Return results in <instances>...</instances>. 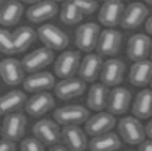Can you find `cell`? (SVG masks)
<instances>
[{"instance_id": "6da1fadb", "label": "cell", "mask_w": 152, "mask_h": 151, "mask_svg": "<svg viewBox=\"0 0 152 151\" xmlns=\"http://www.w3.org/2000/svg\"><path fill=\"white\" fill-rule=\"evenodd\" d=\"M118 131L122 140L131 145H139L145 140V128L138 118L124 117L118 122Z\"/></svg>"}, {"instance_id": "7a4b0ae2", "label": "cell", "mask_w": 152, "mask_h": 151, "mask_svg": "<svg viewBox=\"0 0 152 151\" xmlns=\"http://www.w3.org/2000/svg\"><path fill=\"white\" fill-rule=\"evenodd\" d=\"M37 38L45 43L46 48L53 50H63L69 45V38L58 26L46 23L37 29Z\"/></svg>"}, {"instance_id": "3957f363", "label": "cell", "mask_w": 152, "mask_h": 151, "mask_svg": "<svg viewBox=\"0 0 152 151\" xmlns=\"http://www.w3.org/2000/svg\"><path fill=\"white\" fill-rule=\"evenodd\" d=\"M27 119L20 111H15L6 114V117L1 122V135L12 141H19L26 131Z\"/></svg>"}, {"instance_id": "277c9868", "label": "cell", "mask_w": 152, "mask_h": 151, "mask_svg": "<svg viewBox=\"0 0 152 151\" xmlns=\"http://www.w3.org/2000/svg\"><path fill=\"white\" fill-rule=\"evenodd\" d=\"M80 58V53L76 50H65L55 62V74L62 79L75 76L76 72H79Z\"/></svg>"}, {"instance_id": "5b68a950", "label": "cell", "mask_w": 152, "mask_h": 151, "mask_svg": "<svg viewBox=\"0 0 152 151\" xmlns=\"http://www.w3.org/2000/svg\"><path fill=\"white\" fill-rule=\"evenodd\" d=\"M89 115V111L82 105H66L55 111V119L60 125H80Z\"/></svg>"}, {"instance_id": "8992f818", "label": "cell", "mask_w": 152, "mask_h": 151, "mask_svg": "<svg viewBox=\"0 0 152 151\" xmlns=\"http://www.w3.org/2000/svg\"><path fill=\"white\" fill-rule=\"evenodd\" d=\"M53 59H55L53 49H50V48H39V49L30 52L29 55H26L23 60H22V65H23L26 72L33 74V72H39L46 66H49L53 62Z\"/></svg>"}, {"instance_id": "52a82bcc", "label": "cell", "mask_w": 152, "mask_h": 151, "mask_svg": "<svg viewBox=\"0 0 152 151\" xmlns=\"http://www.w3.org/2000/svg\"><path fill=\"white\" fill-rule=\"evenodd\" d=\"M121 43H122L121 32L109 27V29H105L99 33L96 49L101 56H113L121 49Z\"/></svg>"}, {"instance_id": "ba28073f", "label": "cell", "mask_w": 152, "mask_h": 151, "mask_svg": "<svg viewBox=\"0 0 152 151\" xmlns=\"http://www.w3.org/2000/svg\"><path fill=\"white\" fill-rule=\"evenodd\" d=\"M99 26L96 23H83L77 27L75 36L76 46L83 52H92L96 48L98 38H99Z\"/></svg>"}, {"instance_id": "9c48e42d", "label": "cell", "mask_w": 152, "mask_h": 151, "mask_svg": "<svg viewBox=\"0 0 152 151\" xmlns=\"http://www.w3.org/2000/svg\"><path fill=\"white\" fill-rule=\"evenodd\" d=\"M33 134L45 145H53L62 141V131L58 122L52 119H40L33 125Z\"/></svg>"}, {"instance_id": "30bf717a", "label": "cell", "mask_w": 152, "mask_h": 151, "mask_svg": "<svg viewBox=\"0 0 152 151\" xmlns=\"http://www.w3.org/2000/svg\"><path fill=\"white\" fill-rule=\"evenodd\" d=\"M25 72L26 71L22 62H19L16 59L7 58L0 62V76L6 85L16 86L22 84L25 81Z\"/></svg>"}, {"instance_id": "8fae6325", "label": "cell", "mask_w": 152, "mask_h": 151, "mask_svg": "<svg viewBox=\"0 0 152 151\" xmlns=\"http://www.w3.org/2000/svg\"><path fill=\"white\" fill-rule=\"evenodd\" d=\"M86 91V82L82 78H65L55 85V94L60 99H73Z\"/></svg>"}, {"instance_id": "7c38bea8", "label": "cell", "mask_w": 152, "mask_h": 151, "mask_svg": "<svg viewBox=\"0 0 152 151\" xmlns=\"http://www.w3.org/2000/svg\"><path fill=\"white\" fill-rule=\"evenodd\" d=\"M116 119L112 112H101L98 111L96 115H92L86 119V133L91 137L109 133L110 130L115 127Z\"/></svg>"}, {"instance_id": "4fadbf2b", "label": "cell", "mask_w": 152, "mask_h": 151, "mask_svg": "<svg viewBox=\"0 0 152 151\" xmlns=\"http://www.w3.org/2000/svg\"><path fill=\"white\" fill-rule=\"evenodd\" d=\"M58 10H59V6H58L56 1H53V0H40V1L34 3L27 9L26 16L33 23H42V22L50 20L52 17L56 16Z\"/></svg>"}, {"instance_id": "5bb4252c", "label": "cell", "mask_w": 152, "mask_h": 151, "mask_svg": "<svg viewBox=\"0 0 152 151\" xmlns=\"http://www.w3.org/2000/svg\"><path fill=\"white\" fill-rule=\"evenodd\" d=\"M125 74V63L119 59H108L106 62H103L101 69V79L102 84L106 86H118Z\"/></svg>"}, {"instance_id": "9a60e30c", "label": "cell", "mask_w": 152, "mask_h": 151, "mask_svg": "<svg viewBox=\"0 0 152 151\" xmlns=\"http://www.w3.org/2000/svg\"><path fill=\"white\" fill-rule=\"evenodd\" d=\"M55 107V99L52 96V94L48 91L45 92H36L33 96H30L26 101L25 109L26 112L32 117H40L45 115L46 112H49Z\"/></svg>"}, {"instance_id": "2e32d148", "label": "cell", "mask_w": 152, "mask_h": 151, "mask_svg": "<svg viewBox=\"0 0 152 151\" xmlns=\"http://www.w3.org/2000/svg\"><path fill=\"white\" fill-rule=\"evenodd\" d=\"M146 16H148V9L145 7V4L131 3L124 9V15H122L119 25H122V27L126 30L136 29L145 22Z\"/></svg>"}, {"instance_id": "e0dca14e", "label": "cell", "mask_w": 152, "mask_h": 151, "mask_svg": "<svg viewBox=\"0 0 152 151\" xmlns=\"http://www.w3.org/2000/svg\"><path fill=\"white\" fill-rule=\"evenodd\" d=\"M55 76L50 72L46 71H39V72H33L30 75L25 78L23 81V88L26 92H45L49 91L55 86Z\"/></svg>"}, {"instance_id": "ac0fdd59", "label": "cell", "mask_w": 152, "mask_h": 151, "mask_svg": "<svg viewBox=\"0 0 152 151\" xmlns=\"http://www.w3.org/2000/svg\"><path fill=\"white\" fill-rule=\"evenodd\" d=\"M124 9L122 0H106L99 10V22L103 26L115 27L121 23Z\"/></svg>"}, {"instance_id": "d6986e66", "label": "cell", "mask_w": 152, "mask_h": 151, "mask_svg": "<svg viewBox=\"0 0 152 151\" xmlns=\"http://www.w3.org/2000/svg\"><path fill=\"white\" fill-rule=\"evenodd\" d=\"M151 39L148 35L138 33L129 38L128 41V58L132 59L134 62L146 59L151 52Z\"/></svg>"}, {"instance_id": "ffe728a7", "label": "cell", "mask_w": 152, "mask_h": 151, "mask_svg": "<svg viewBox=\"0 0 152 151\" xmlns=\"http://www.w3.org/2000/svg\"><path fill=\"white\" fill-rule=\"evenodd\" d=\"M132 99V95L126 88H121V86H115L109 92V99H108V107L109 112L113 115H119V114H125L129 108V104Z\"/></svg>"}, {"instance_id": "44dd1931", "label": "cell", "mask_w": 152, "mask_h": 151, "mask_svg": "<svg viewBox=\"0 0 152 151\" xmlns=\"http://www.w3.org/2000/svg\"><path fill=\"white\" fill-rule=\"evenodd\" d=\"M102 58L99 53H88L82 60L79 66V75L85 82H93L101 75L102 69Z\"/></svg>"}, {"instance_id": "7402d4cb", "label": "cell", "mask_w": 152, "mask_h": 151, "mask_svg": "<svg viewBox=\"0 0 152 151\" xmlns=\"http://www.w3.org/2000/svg\"><path fill=\"white\" fill-rule=\"evenodd\" d=\"M62 141L68 147V150L82 151L88 147L86 134L77 125H65L62 130Z\"/></svg>"}, {"instance_id": "603a6c76", "label": "cell", "mask_w": 152, "mask_h": 151, "mask_svg": "<svg viewBox=\"0 0 152 151\" xmlns=\"http://www.w3.org/2000/svg\"><path fill=\"white\" fill-rule=\"evenodd\" d=\"M129 81L134 86H145L152 81V60H136L131 66Z\"/></svg>"}, {"instance_id": "cb8c5ba5", "label": "cell", "mask_w": 152, "mask_h": 151, "mask_svg": "<svg viewBox=\"0 0 152 151\" xmlns=\"http://www.w3.org/2000/svg\"><path fill=\"white\" fill-rule=\"evenodd\" d=\"M25 7L19 0H9L0 7V23L3 26H15L23 16Z\"/></svg>"}, {"instance_id": "d4e9b609", "label": "cell", "mask_w": 152, "mask_h": 151, "mask_svg": "<svg viewBox=\"0 0 152 151\" xmlns=\"http://www.w3.org/2000/svg\"><path fill=\"white\" fill-rule=\"evenodd\" d=\"M27 96L22 91H10L0 96V115H6L15 111H20L25 107Z\"/></svg>"}, {"instance_id": "484cf974", "label": "cell", "mask_w": 152, "mask_h": 151, "mask_svg": "<svg viewBox=\"0 0 152 151\" xmlns=\"http://www.w3.org/2000/svg\"><path fill=\"white\" fill-rule=\"evenodd\" d=\"M109 89L105 84H95L88 92V107L93 111H103L108 107Z\"/></svg>"}, {"instance_id": "4316f807", "label": "cell", "mask_w": 152, "mask_h": 151, "mask_svg": "<svg viewBox=\"0 0 152 151\" xmlns=\"http://www.w3.org/2000/svg\"><path fill=\"white\" fill-rule=\"evenodd\" d=\"M12 35H13V42L17 53L25 52L37 39V30L32 29L30 26H20Z\"/></svg>"}, {"instance_id": "83f0119b", "label": "cell", "mask_w": 152, "mask_h": 151, "mask_svg": "<svg viewBox=\"0 0 152 151\" xmlns=\"http://www.w3.org/2000/svg\"><path fill=\"white\" fill-rule=\"evenodd\" d=\"M121 138L113 133H105V134L93 137L89 143V148L92 151H115L121 147Z\"/></svg>"}, {"instance_id": "f1b7e54d", "label": "cell", "mask_w": 152, "mask_h": 151, "mask_svg": "<svg viewBox=\"0 0 152 151\" xmlns=\"http://www.w3.org/2000/svg\"><path fill=\"white\" fill-rule=\"evenodd\" d=\"M134 115L138 118H149L152 115V89H142L134 101Z\"/></svg>"}, {"instance_id": "f546056e", "label": "cell", "mask_w": 152, "mask_h": 151, "mask_svg": "<svg viewBox=\"0 0 152 151\" xmlns=\"http://www.w3.org/2000/svg\"><path fill=\"white\" fill-rule=\"evenodd\" d=\"M82 19H83V13L79 10V7L72 0H65V3L62 6V12H60V20L65 25L73 26L80 23Z\"/></svg>"}, {"instance_id": "4dcf8cb0", "label": "cell", "mask_w": 152, "mask_h": 151, "mask_svg": "<svg viewBox=\"0 0 152 151\" xmlns=\"http://www.w3.org/2000/svg\"><path fill=\"white\" fill-rule=\"evenodd\" d=\"M0 52L6 55H15L17 53L13 42V35L6 29H0Z\"/></svg>"}, {"instance_id": "1f68e13d", "label": "cell", "mask_w": 152, "mask_h": 151, "mask_svg": "<svg viewBox=\"0 0 152 151\" xmlns=\"http://www.w3.org/2000/svg\"><path fill=\"white\" fill-rule=\"evenodd\" d=\"M79 10L83 15H92L98 10V1L96 0H72Z\"/></svg>"}, {"instance_id": "d6a6232c", "label": "cell", "mask_w": 152, "mask_h": 151, "mask_svg": "<svg viewBox=\"0 0 152 151\" xmlns=\"http://www.w3.org/2000/svg\"><path fill=\"white\" fill-rule=\"evenodd\" d=\"M45 148V144L37 138H25L22 143H20V150L23 151H42Z\"/></svg>"}, {"instance_id": "836d02e7", "label": "cell", "mask_w": 152, "mask_h": 151, "mask_svg": "<svg viewBox=\"0 0 152 151\" xmlns=\"http://www.w3.org/2000/svg\"><path fill=\"white\" fill-rule=\"evenodd\" d=\"M16 150V141H12L7 138H1L0 140V151H13Z\"/></svg>"}, {"instance_id": "e575fe53", "label": "cell", "mask_w": 152, "mask_h": 151, "mask_svg": "<svg viewBox=\"0 0 152 151\" xmlns=\"http://www.w3.org/2000/svg\"><path fill=\"white\" fill-rule=\"evenodd\" d=\"M139 150L141 151H152V138L149 140H146V141H142V143L139 144Z\"/></svg>"}, {"instance_id": "d590c367", "label": "cell", "mask_w": 152, "mask_h": 151, "mask_svg": "<svg viewBox=\"0 0 152 151\" xmlns=\"http://www.w3.org/2000/svg\"><path fill=\"white\" fill-rule=\"evenodd\" d=\"M50 150L53 151H63V150H68V147H66V145H60L59 143L58 144H53V145H50Z\"/></svg>"}, {"instance_id": "8d00e7d4", "label": "cell", "mask_w": 152, "mask_h": 151, "mask_svg": "<svg viewBox=\"0 0 152 151\" xmlns=\"http://www.w3.org/2000/svg\"><path fill=\"white\" fill-rule=\"evenodd\" d=\"M145 134L148 135L149 138H152V119L148 122V125H146V128H145Z\"/></svg>"}, {"instance_id": "74e56055", "label": "cell", "mask_w": 152, "mask_h": 151, "mask_svg": "<svg viewBox=\"0 0 152 151\" xmlns=\"http://www.w3.org/2000/svg\"><path fill=\"white\" fill-rule=\"evenodd\" d=\"M145 26H146V32H148L149 35H152V16L146 20V25Z\"/></svg>"}, {"instance_id": "f35d334b", "label": "cell", "mask_w": 152, "mask_h": 151, "mask_svg": "<svg viewBox=\"0 0 152 151\" xmlns=\"http://www.w3.org/2000/svg\"><path fill=\"white\" fill-rule=\"evenodd\" d=\"M20 1H25V3H32V4H34V3H37V1H40V0H20Z\"/></svg>"}, {"instance_id": "ab89813d", "label": "cell", "mask_w": 152, "mask_h": 151, "mask_svg": "<svg viewBox=\"0 0 152 151\" xmlns=\"http://www.w3.org/2000/svg\"><path fill=\"white\" fill-rule=\"evenodd\" d=\"M6 1H9V0H0V7H1V6H3Z\"/></svg>"}, {"instance_id": "60d3db41", "label": "cell", "mask_w": 152, "mask_h": 151, "mask_svg": "<svg viewBox=\"0 0 152 151\" xmlns=\"http://www.w3.org/2000/svg\"><path fill=\"white\" fill-rule=\"evenodd\" d=\"M146 3H149V4H152V0H145Z\"/></svg>"}, {"instance_id": "b9f144b4", "label": "cell", "mask_w": 152, "mask_h": 151, "mask_svg": "<svg viewBox=\"0 0 152 151\" xmlns=\"http://www.w3.org/2000/svg\"><path fill=\"white\" fill-rule=\"evenodd\" d=\"M0 135H1V122H0Z\"/></svg>"}, {"instance_id": "7bdbcfd3", "label": "cell", "mask_w": 152, "mask_h": 151, "mask_svg": "<svg viewBox=\"0 0 152 151\" xmlns=\"http://www.w3.org/2000/svg\"><path fill=\"white\" fill-rule=\"evenodd\" d=\"M151 56H152V43H151Z\"/></svg>"}, {"instance_id": "ee69618b", "label": "cell", "mask_w": 152, "mask_h": 151, "mask_svg": "<svg viewBox=\"0 0 152 151\" xmlns=\"http://www.w3.org/2000/svg\"><path fill=\"white\" fill-rule=\"evenodd\" d=\"M53 1H60V0H53Z\"/></svg>"}, {"instance_id": "f6af8a7d", "label": "cell", "mask_w": 152, "mask_h": 151, "mask_svg": "<svg viewBox=\"0 0 152 151\" xmlns=\"http://www.w3.org/2000/svg\"><path fill=\"white\" fill-rule=\"evenodd\" d=\"M151 85H152V81H151Z\"/></svg>"}, {"instance_id": "bcb514c9", "label": "cell", "mask_w": 152, "mask_h": 151, "mask_svg": "<svg viewBox=\"0 0 152 151\" xmlns=\"http://www.w3.org/2000/svg\"><path fill=\"white\" fill-rule=\"evenodd\" d=\"M103 1H106V0H103Z\"/></svg>"}]
</instances>
